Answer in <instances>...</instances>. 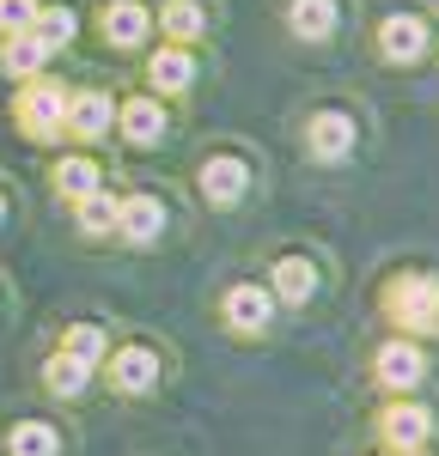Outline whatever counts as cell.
I'll return each mask as SVG.
<instances>
[{"label": "cell", "instance_id": "cell-1", "mask_svg": "<svg viewBox=\"0 0 439 456\" xmlns=\"http://www.w3.org/2000/svg\"><path fill=\"white\" fill-rule=\"evenodd\" d=\"M385 311L397 316L402 335H434L439 329V281H427V274H402V281H391Z\"/></svg>", "mask_w": 439, "mask_h": 456}, {"label": "cell", "instance_id": "cell-2", "mask_svg": "<svg viewBox=\"0 0 439 456\" xmlns=\"http://www.w3.org/2000/svg\"><path fill=\"white\" fill-rule=\"evenodd\" d=\"M62 116H68L62 86H43V79H37L31 92H19V128H25L31 141H55V134H62Z\"/></svg>", "mask_w": 439, "mask_h": 456}, {"label": "cell", "instance_id": "cell-3", "mask_svg": "<svg viewBox=\"0 0 439 456\" xmlns=\"http://www.w3.org/2000/svg\"><path fill=\"white\" fill-rule=\"evenodd\" d=\"M244 189H251V165L244 159H208L202 165V195H208V208H238L244 201Z\"/></svg>", "mask_w": 439, "mask_h": 456}, {"label": "cell", "instance_id": "cell-4", "mask_svg": "<svg viewBox=\"0 0 439 456\" xmlns=\"http://www.w3.org/2000/svg\"><path fill=\"white\" fill-rule=\"evenodd\" d=\"M305 146H311V159H324V165L348 159V152H354V116H342V110L311 116V122H305Z\"/></svg>", "mask_w": 439, "mask_h": 456}, {"label": "cell", "instance_id": "cell-5", "mask_svg": "<svg viewBox=\"0 0 439 456\" xmlns=\"http://www.w3.org/2000/svg\"><path fill=\"white\" fill-rule=\"evenodd\" d=\"M269 316H275V292H269V286H232V292H226V322H232L238 335H262Z\"/></svg>", "mask_w": 439, "mask_h": 456}, {"label": "cell", "instance_id": "cell-6", "mask_svg": "<svg viewBox=\"0 0 439 456\" xmlns=\"http://www.w3.org/2000/svg\"><path fill=\"white\" fill-rule=\"evenodd\" d=\"M116 232H122L128 244H153V238L165 232L159 195H128V201H116Z\"/></svg>", "mask_w": 439, "mask_h": 456}, {"label": "cell", "instance_id": "cell-7", "mask_svg": "<svg viewBox=\"0 0 439 456\" xmlns=\"http://www.w3.org/2000/svg\"><path fill=\"white\" fill-rule=\"evenodd\" d=\"M110 384L122 389V395H146V389L159 384V353H146V347L110 353Z\"/></svg>", "mask_w": 439, "mask_h": 456}, {"label": "cell", "instance_id": "cell-8", "mask_svg": "<svg viewBox=\"0 0 439 456\" xmlns=\"http://www.w3.org/2000/svg\"><path fill=\"white\" fill-rule=\"evenodd\" d=\"M421 371H427V359H421L415 341H385V347H378V384L385 389H415Z\"/></svg>", "mask_w": 439, "mask_h": 456}, {"label": "cell", "instance_id": "cell-9", "mask_svg": "<svg viewBox=\"0 0 439 456\" xmlns=\"http://www.w3.org/2000/svg\"><path fill=\"white\" fill-rule=\"evenodd\" d=\"M378 49H385V61H415L427 49V25L415 12H397V19L378 25Z\"/></svg>", "mask_w": 439, "mask_h": 456}, {"label": "cell", "instance_id": "cell-10", "mask_svg": "<svg viewBox=\"0 0 439 456\" xmlns=\"http://www.w3.org/2000/svg\"><path fill=\"white\" fill-rule=\"evenodd\" d=\"M146 31H153V12H146V6H135V0H116V6H104V43H116V49H135V43H146Z\"/></svg>", "mask_w": 439, "mask_h": 456}, {"label": "cell", "instance_id": "cell-11", "mask_svg": "<svg viewBox=\"0 0 439 456\" xmlns=\"http://www.w3.org/2000/svg\"><path fill=\"white\" fill-rule=\"evenodd\" d=\"M62 128H73L79 141H98V134L110 128V98H104V92H73Z\"/></svg>", "mask_w": 439, "mask_h": 456}, {"label": "cell", "instance_id": "cell-12", "mask_svg": "<svg viewBox=\"0 0 439 456\" xmlns=\"http://www.w3.org/2000/svg\"><path fill=\"white\" fill-rule=\"evenodd\" d=\"M318 292V268L305 256H281L275 262V305H305Z\"/></svg>", "mask_w": 439, "mask_h": 456}, {"label": "cell", "instance_id": "cell-13", "mask_svg": "<svg viewBox=\"0 0 439 456\" xmlns=\"http://www.w3.org/2000/svg\"><path fill=\"white\" fill-rule=\"evenodd\" d=\"M43 61H49V43H43L37 31H12L6 43H0V68L12 73V79H31Z\"/></svg>", "mask_w": 439, "mask_h": 456}, {"label": "cell", "instance_id": "cell-14", "mask_svg": "<svg viewBox=\"0 0 439 456\" xmlns=\"http://www.w3.org/2000/svg\"><path fill=\"white\" fill-rule=\"evenodd\" d=\"M146 79H153V92H183V86L195 79V61H189V49H183V43L159 49V55L146 61Z\"/></svg>", "mask_w": 439, "mask_h": 456}, {"label": "cell", "instance_id": "cell-15", "mask_svg": "<svg viewBox=\"0 0 439 456\" xmlns=\"http://www.w3.org/2000/svg\"><path fill=\"white\" fill-rule=\"evenodd\" d=\"M427 408H415V402H397L391 414H385V444H397V451H421V438H427Z\"/></svg>", "mask_w": 439, "mask_h": 456}, {"label": "cell", "instance_id": "cell-16", "mask_svg": "<svg viewBox=\"0 0 439 456\" xmlns=\"http://www.w3.org/2000/svg\"><path fill=\"white\" fill-rule=\"evenodd\" d=\"M116 122H122V134H128L135 146H153L159 134H165V110H159V98H128Z\"/></svg>", "mask_w": 439, "mask_h": 456}, {"label": "cell", "instance_id": "cell-17", "mask_svg": "<svg viewBox=\"0 0 439 456\" xmlns=\"http://www.w3.org/2000/svg\"><path fill=\"white\" fill-rule=\"evenodd\" d=\"M287 25H293V37H305V43H324V37L335 31V0H293Z\"/></svg>", "mask_w": 439, "mask_h": 456}, {"label": "cell", "instance_id": "cell-18", "mask_svg": "<svg viewBox=\"0 0 439 456\" xmlns=\"http://www.w3.org/2000/svg\"><path fill=\"white\" fill-rule=\"evenodd\" d=\"M202 25H208V19H202L195 0H171V6H159V31L171 37V43H195Z\"/></svg>", "mask_w": 439, "mask_h": 456}, {"label": "cell", "instance_id": "cell-19", "mask_svg": "<svg viewBox=\"0 0 439 456\" xmlns=\"http://www.w3.org/2000/svg\"><path fill=\"white\" fill-rule=\"evenodd\" d=\"M43 43H49V55L62 49V43H73V31H79V19H73V6H37V25H31Z\"/></svg>", "mask_w": 439, "mask_h": 456}, {"label": "cell", "instance_id": "cell-20", "mask_svg": "<svg viewBox=\"0 0 439 456\" xmlns=\"http://www.w3.org/2000/svg\"><path fill=\"white\" fill-rule=\"evenodd\" d=\"M86 378H92V365H79L73 353H55V359L43 365V384L55 389V395H79V389H86Z\"/></svg>", "mask_w": 439, "mask_h": 456}, {"label": "cell", "instance_id": "cell-21", "mask_svg": "<svg viewBox=\"0 0 439 456\" xmlns=\"http://www.w3.org/2000/svg\"><path fill=\"white\" fill-rule=\"evenodd\" d=\"M55 451H62L55 426H43V420H19L12 426V456H55Z\"/></svg>", "mask_w": 439, "mask_h": 456}, {"label": "cell", "instance_id": "cell-22", "mask_svg": "<svg viewBox=\"0 0 439 456\" xmlns=\"http://www.w3.org/2000/svg\"><path fill=\"white\" fill-rule=\"evenodd\" d=\"M55 189H62L68 201L92 195V189H98V165H92V159H62V165H55Z\"/></svg>", "mask_w": 439, "mask_h": 456}, {"label": "cell", "instance_id": "cell-23", "mask_svg": "<svg viewBox=\"0 0 439 456\" xmlns=\"http://www.w3.org/2000/svg\"><path fill=\"white\" fill-rule=\"evenodd\" d=\"M104 329H98V322H73L68 329V341H62V353H73V359H79V365H98V359H104Z\"/></svg>", "mask_w": 439, "mask_h": 456}, {"label": "cell", "instance_id": "cell-24", "mask_svg": "<svg viewBox=\"0 0 439 456\" xmlns=\"http://www.w3.org/2000/svg\"><path fill=\"white\" fill-rule=\"evenodd\" d=\"M79 225H86V232H110V225H116V201H110L104 189L79 195Z\"/></svg>", "mask_w": 439, "mask_h": 456}, {"label": "cell", "instance_id": "cell-25", "mask_svg": "<svg viewBox=\"0 0 439 456\" xmlns=\"http://www.w3.org/2000/svg\"><path fill=\"white\" fill-rule=\"evenodd\" d=\"M37 25V0H0V31H31Z\"/></svg>", "mask_w": 439, "mask_h": 456}, {"label": "cell", "instance_id": "cell-26", "mask_svg": "<svg viewBox=\"0 0 439 456\" xmlns=\"http://www.w3.org/2000/svg\"><path fill=\"white\" fill-rule=\"evenodd\" d=\"M0 219H6V201H0Z\"/></svg>", "mask_w": 439, "mask_h": 456}, {"label": "cell", "instance_id": "cell-27", "mask_svg": "<svg viewBox=\"0 0 439 456\" xmlns=\"http://www.w3.org/2000/svg\"><path fill=\"white\" fill-rule=\"evenodd\" d=\"M402 456H421V451H402Z\"/></svg>", "mask_w": 439, "mask_h": 456}]
</instances>
